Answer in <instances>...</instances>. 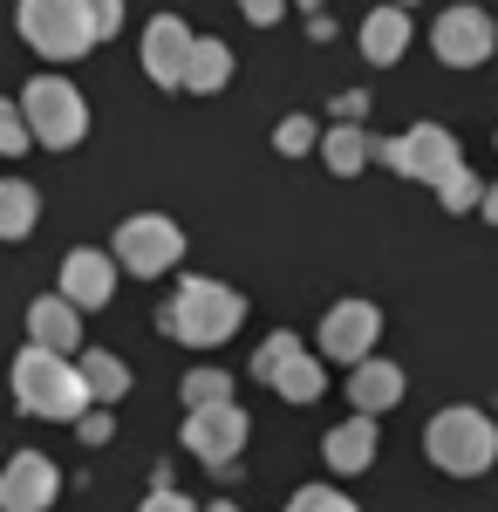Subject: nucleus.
<instances>
[{
  "instance_id": "f257e3e1",
  "label": "nucleus",
  "mask_w": 498,
  "mask_h": 512,
  "mask_svg": "<svg viewBox=\"0 0 498 512\" xmlns=\"http://www.w3.org/2000/svg\"><path fill=\"white\" fill-rule=\"evenodd\" d=\"M239 321H246V301L232 294L226 280H185V287L157 308V328H164L171 342H185V349H212V342H226Z\"/></svg>"
},
{
  "instance_id": "f03ea898",
  "label": "nucleus",
  "mask_w": 498,
  "mask_h": 512,
  "mask_svg": "<svg viewBox=\"0 0 498 512\" xmlns=\"http://www.w3.org/2000/svg\"><path fill=\"white\" fill-rule=\"evenodd\" d=\"M14 403L21 410H35V417H55V424H76L82 410H89V390H82L76 362L55 349H28L14 355Z\"/></svg>"
},
{
  "instance_id": "7ed1b4c3",
  "label": "nucleus",
  "mask_w": 498,
  "mask_h": 512,
  "mask_svg": "<svg viewBox=\"0 0 498 512\" xmlns=\"http://www.w3.org/2000/svg\"><path fill=\"white\" fill-rule=\"evenodd\" d=\"M423 451H430V465H437V472L478 478V472L498 458V424L485 417V410H464V403H451V410H437V417H430Z\"/></svg>"
},
{
  "instance_id": "20e7f679",
  "label": "nucleus",
  "mask_w": 498,
  "mask_h": 512,
  "mask_svg": "<svg viewBox=\"0 0 498 512\" xmlns=\"http://www.w3.org/2000/svg\"><path fill=\"white\" fill-rule=\"evenodd\" d=\"M21 117H28V137L48 151H76L89 137V103L69 76H35L21 89Z\"/></svg>"
},
{
  "instance_id": "39448f33",
  "label": "nucleus",
  "mask_w": 498,
  "mask_h": 512,
  "mask_svg": "<svg viewBox=\"0 0 498 512\" xmlns=\"http://www.w3.org/2000/svg\"><path fill=\"white\" fill-rule=\"evenodd\" d=\"M21 41L48 62H76L96 48V28L82 0H21Z\"/></svg>"
},
{
  "instance_id": "423d86ee",
  "label": "nucleus",
  "mask_w": 498,
  "mask_h": 512,
  "mask_svg": "<svg viewBox=\"0 0 498 512\" xmlns=\"http://www.w3.org/2000/svg\"><path fill=\"white\" fill-rule=\"evenodd\" d=\"M178 253H185L178 219H164V212H137V219L116 226V253H110V260H123V274H137V280H157V274L178 267Z\"/></svg>"
},
{
  "instance_id": "0eeeda50",
  "label": "nucleus",
  "mask_w": 498,
  "mask_h": 512,
  "mask_svg": "<svg viewBox=\"0 0 498 512\" xmlns=\"http://www.w3.org/2000/svg\"><path fill=\"white\" fill-rule=\"evenodd\" d=\"M369 158H383L389 171H403V178H444L458 158V137L444 130V123H417V130H403V137H389V144H369Z\"/></svg>"
},
{
  "instance_id": "6e6552de",
  "label": "nucleus",
  "mask_w": 498,
  "mask_h": 512,
  "mask_svg": "<svg viewBox=\"0 0 498 512\" xmlns=\"http://www.w3.org/2000/svg\"><path fill=\"white\" fill-rule=\"evenodd\" d=\"M253 376H260V383H273L287 403H314V396H321V383H328V376H321V355L301 349L294 335H267V349L253 355Z\"/></svg>"
},
{
  "instance_id": "1a4fd4ad",
  "label": "nucleus",
  "mask_w": 498,
  "mask_h": 512,
  "mask_svg": "<svg viewBox=\"0 0 498 512\" xmlns=\"http://www.w3.org/2000/svg\"><path fill=\"white\" fill-rule=\"evenodd\" d=\"M430 48H437V62H451V69H478V62H492L498 28H492L485 7H451V14L430 28Z\"/></svg>"
},
{
  "instance_id": "9d476101",
  "label": "nucleus",
  "mask_w": 498,
  "mask_h": 512,
  "mask_svg": "<svg viewBox=\"0 0 498 512\" xmlns=\"http://www.w3.org/2000/svg\"><path fill=\"white\" fill-rule=\"evenodd\" d=\"M376 335H383V308H376V301H335V308L321 315V355H335L348 369L369 362Z\"/></svg>"
},
{
  "instance_id": "9b49d317",
  "label": "nucleus",
  "mask_w": 498,
  "mask_h": 512,
  "mask_svg": "<svg viewBox=\"0 0 498 512\" xmlns=\"http://www.w3.org/2000/svg\"><path fill=\"white\" fill-rule=\"evenodd\" d=\"M62 492V472L48 451H14L0 465V512H48Z\"/></svg>"
},
{
  "instance_id": "f8f14e48",
  "label": "nucleus",
  "mask_w": 498,
  "mask_h": 512,
  "mask_svg": "<svg viewBox=\"0 0 498 512\" xmlns=\"http://www.w3.org/2000/svg\"><path fill=\"white\" fill-rule=\"evenodd\" d=\"M185 451L198 465H232L246 451V410L239 403H219V410H192L185 417Z\"/></svg>"
},
{
  "instance_id": "ddd939ff",
  "label": "nucleus",
  "mask_w": 498,
  "mask_h": 512,
  "mask_svg": "<svg viewBox=\"0 0 498 512\" xmlns=\"http://www.w3.org/2000/svg\"><path fill=\"white\" fill-rule=\"evenodd\" d=\"M192 28L178 21V14H157L151 28H144V76L157 89H185V62H192Z\"/></svg>"
},
{
  "instance_id": "4468645a",
  "label": "nucleus",
  "mask_w": 498,
  "mask_h": 512,
  "mask_svg": "<svg viewBox=\"0 0 498 512\" xmlns=\"http://www.w3.org/2000/svg\"><path fill=\"white\" fill-rule=\"evenodd\" d=\"M110 294H116V260L110 253H69V260H62V301H69L76 315L103 308Z\"/></svg>"
},
{
  "instance_id": "2eb2a0df",
  "label": "nucleus",
  "mask_w": 498,
  "mask_h": 512,
  "mask_svg": "<svg viewBox=\"0 0 498 512\" xmlns=\"http://www.w3.org/2000/svg\"><path fill=\"white\" fill-rule=\"evenodd\" d=\"M348 403H355V417H383V410H396L403 403V369L396 362H355L348 369Z\"/></svg>"
},
{
  "instance_id": "dca6fc26",
  "label": "nucleus",
  "mask_w": 498,
  "mask_h": 512,
  "mask_svg": "<svg viewBox=\"0 0 498 512\" xmlns=\"http://www.w3.org/2000/svg\"><path fill=\"white\" fill-rule=\"evenodd\" d=\"M28 342L35 349H82V315L62 301V294H41L35 308H28Z\"/></svg>"
},
{
  "instance_id": "f3484780",
  "label": "nucleus",
  "mask_w": 498,
  "mask_h": 512,
  "mask_svg": "<svg viewBox=\"0 0 498 512\" xmlns=\"http://www.w3.org/2000/svg\"><path fill=\"white\" fill-rule=\"evenodd\" d=\"M321 451H328V465L335 472H369L376 465V417H348V424H335V431L321 437Z\"/></svg>"
},
{
  "instance_id": "a211bd4d",
  "label": "nucleus",
  "mask_w": 498,
  "mask_h": 512,
  "mask_svg": "<svg viewBox=\"0 0 498 512\" xmlns=\"http://www.w3.org/2000/svg\"><path fill=\"white\" fill-rule=\"evenodd\" d=\"M403 48H410V14L403 7H376L369 21H362V55L389 69V62H403Z\"/></svg>"
},
{
  "instance_id": "6ab92c4d",
  "label": "nucleus",
  "mask_w": 498,
  "mask_h": 512,
  "mask_svg": "<svg viewBox=\"0 0 498 512\" xmlns=\"http://www.w3.org/2000/svg\"><path fill=\"white\" fill-rule=\"evenodd\" d=\"M76 376H82V390H89V403H123V396H130V369H123L116 355H103V349L82 355Z\"/></svg>"
},
{
  "instance_id": "aec40b11",
  "label": "nucleus",
  "mask_w": 498,
  "mask_h": 512,
  "mask_svg": "<svg viewBox=\"0 0 498 512\" xmlns=\"http://www.w3.org/2000/svg\"><path fill=\"white\" fill-rule=\"evenodd\" d=\"M232 82V48L226 41H192V62H185V89L192 96H212Z\"/></svg>"
},
{
  "instance_id": "412c9836",
  "label": "nucleus",
  "mask_w": 498,
  "mask_h": 512,
  "mask_svg": "<svg viewBox=\"0 0 498 512\" xmlns=\"http://www.w3.org/2000/svg\"><path fill=\"white\" fill-rule=\"evenodd\" d=\"M41 219V192L21 178H0V239H28Z\"/></svg>"
},
{
  "instance_id": "4be33fe9",
  "label": "nucleus",
  "mask_w": 498,
  "mask_h": 512,
  "mask_svg": "<svg viewBox=\"0 0 498 512\" xmlns=\"http://www.w3.org/2000/svg\"><path fill=\"white\" fill-rule=\"evenodd\" d=\"M321 158L335 178H355L362 164H369V130H355V123H335V130H321Z\"/></svg>"
},
{
  "instance_id": "5701e85b",
  "label": "nucleus",
  "mask_w": 498,
  "mask_h": 512,
  "mask_svg": "<svg viewBox=\"0 0 498 512\" xmlns=\"http://www.w3.org/2000/svg\"><path fill=\"white\" fill-rule=\"evenodd\" d=\"M185 403H192V410H219V403H239V396H232L226 369H192V376H185Z\"/></svg>"
},
{
  "instance_id": "b1692460",
  "label": "nucleus",
  "mask_w": 498,
  "mask_h": 512,
  "mask_svg": "<svg viewBox=\"0 0 498 512\" xmlns=\"http://www.w3.org/2000/svg\"><path fill=\"white\" fill-rule=\"evenodd\" d=\"M478 198H485V185H478V178H471L464 164H451V171L437 178V205H444V212H471Z\"/></svg>"
},
{
  "instance_id": "393cba45",
  "label": "nucleus",
  "mask_w": 498,
  "mask_h": 512,
  "mask_svg": "<svg viewBox=\"0 0 498 512\" xmlns=\"http://www.w3.org/2000/svg\"><path fill=\"white\" fill-rule=\"evenodd\" d=\"M28 144H35V137H28V117H21V103H7V96H0V151H7V158H21Z\"/></svg>"
},
{
  "instance_id": "a878e982",
  "label": "nucleus",
  "mask_w": 498,
  "mask_h": 512,
  "mask_svg": "<svg viewBox=\"0 0 498 512\" xmlns=\"http://www.w3.org/2000/svg\"><path fill=\"white\" fill-rule=\"evenodd\" d=\"M287 512H355V506H348L335 485H301V492L287 499Z\"/></svg>"
},
{
  "instance_id": "bb28decb",
  "label": "nucleus",
  "mask_w": 498,
  "mask_h": 512,
  "mask_svg": "<svg viewBox=\"0 0 498 512\" xmlns=\"http://www.w3.org/2000/svg\"><path fill=\"white\" fill-rule=\"evenodd\" d=\"M314 137H321V130H314L307 117H280V130H273V151H280V158H301Z\"/></svg>"
},
{
  "instance_id": "cd10ccee",
  "label": "nucleus",
  "mask_w": 498,
  "mask_h": 512,
  "mask_svg": "<svg viewBox=\"0 0 498 512\" xmlns=\"http://www.w3.org/2000/svg\"><path fill=\"white\" fill-rule=\"evenodd\" d=\"M89 7V28H96V41H110L116 28H123V0H82Z\"/></svg>"
},
{
  "instance_id": "c85d7f7f",
  "label": "nucleus",
  "mask_w": 498,
  "mask_h": 512,
  "mask_svg": "<svg viewBox=\"0 0 498 512\" xmlns=\"http://www.w3.org/2000/svg\"><path fill=\"white\" fill-rule=\"evenodd\" d=\"M239 14H246V21H260V28H273V21L287 14V0H239Z\"/></svg>"
},
{
  "instance_id": "c756f323",
  "label": "nucleus",
  "mask_w": 498,
  "mask_h": 512,
  "mask_svg": "<svg viewBox=\"0 0 498 512\" xmlns=\"http://www.w3.org/2000/svg\"><path fill=\"white\" fill-rule=\"evenodd\" d=\"M144 512H198V506L185 499V492H164V485H157L151 499H144Z\"/></svg>"
},
{
  "instance_id": "7c9ffc66",
  "label": "nucleus",
  "mask_w": 498,
  "mask_h": 512,
  "mask_svg": "<svg viewBox=\"0 0 498 512\" xmlns=\"http://www.w3.org/2000/svg\"><path fill=\"white\" fill-rule=\"evenodd\" d=\"M478 212H485V219H492V226H498V185H492V192H485V198H478Z\"/></svg>"
},
{
  "instance_id": "2f4dec72",
  "label": "nucleus",
  "mask_w": 498,
  "mask_h": 512,
  "mask_svg": "<svg viewBox=\"0 0 498 512\" xmlns=\"http://www.w3.org/2000/svg\"><path fill=\"white\" fill-rule=\"evenodd\" d=\"M205 512H239V506H232V499H219V506H205Z\"/></svg>"
},
{
  "instance_id": "473e14b6",
  "label": "nucleus",
  "mask_w": 498,
  "mask_h": 512,
  "mask_svg": "<svg viewBox=\"0 0 498 512\" xmlns=\"http://www.w3.org/2000/svg\"><path fill=\"white\" fill-rule=\"evenodd\" d=\"M294 7H321V0H294Z\"/></svg>"
},
{
  "instance_id": "72a5a7b5",
  "label": "nucleus",
  "mask_w": 498,
  "mask_h": 512,
  "mask_svg": "<svg viewBox=\"0 0 498 512\" xmlns=\"http://www.w3.org/2000/svg\"><path fill=\"white\" fill-rule=\"evenodd\" d=\"M389 7H410V0H389Z\"/></svg>"
}]
</instances>
